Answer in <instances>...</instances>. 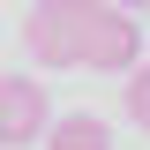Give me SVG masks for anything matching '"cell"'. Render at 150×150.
<instances>
[{"mask_svg": "<svg viewBox=\"0 0 150 150\" xmlns=\"http://www.w3.org/2000/svg\"><path fill=\"white\" fill-rule=\"evenodd\" d=\"M23 45L45 68H135L143 53V23L105 0H45L23 15Z\"/></svg>", "mask_w": 150, "mask_h": 150, "instance_id": "cell-1", "label": "cell"}, {"mask_svg": "<svg viewBox=\"0 0 150 150\" xmlns=\"http://www.w3.org/2000/svg\"><path fill=\"white\" fill-rule=\"evenodd\" d=\"M53 128V105H45V83L38 75H0V150H23Z\"/></svg>", "mask_w": 150, "mask_h": 150, "instance_id": "cell-2", "label": "cell"}, {"mask_svg": "<svg viewBox=\"0 0 150 150\" xmlns=\"http://www.w3.org/2000/svg\"><path fill=\"white\" fill-rule=\"evenodd\" d=\"M45 150H112V128L98 112H60L45 128Z\"/></svg>", "mask_w": 150, "mask_h": 150, "instance_id": "cell-3", "label": "cell"}, {"mask_svg": "<svg viewBox=\"0 0 150 150\" xmlns=\"http://www.w3.org/2000/svg\"><path fill=\"white\" fill-rule=\"evenodd\" d=\"M128 120L150 135V68H135V75H128Z\"/></svg>", "mask_w": 150, "mask_h": 150, "instance_id": "cell-4", "label": "cell"}]
</instances>
